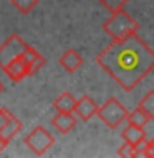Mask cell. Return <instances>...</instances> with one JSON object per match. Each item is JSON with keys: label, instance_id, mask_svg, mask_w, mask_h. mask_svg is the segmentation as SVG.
<instances>
[{"label": "cell", "instance_id": "cell-1", "mask_svg": "<svg viewBox=\"0 0 154 158\" xmlns=\"http://www.w3.org/2000/svg\"><path fill=\"white\" fill-rule=\"evenodd\" d=\"M99 68L119 84L126 92H131L151 71H154V49L136 35L123 40H113L96 56Z\"/></svg>", "mask_w": 154, "mask_h": 158}, {"label": "cell", "instance_id": "cell-2", "mask_svg": "<svg viewBox=\"0 0 154 158\" xmlns=\"http://www.w3.org/2000/svg\"><path fill=\"white\" fill-rule=\"evenodd\" d=\"M103 30L106 35L111 36V40H123L131 35H136L139 30V23L124 8H121L113 12L111 17L103 23Z\"/></svg>", "mask_w": 154, "mask_h": 158}, {"label": "cell", "instance_id": "cell-3", "mask_svg": "<svg viewBox=\"0 0 154 158\" xmlns=\"http://www.w3.org/2000/svg\"><path fill=\"white\" fill-rule=\"evenodd\" d=\"M128 114H129L128 109L124 107L116 97H109L101 107H98L96 115L99 117V120H101L108 128L114 130V128H118L128 118Z\"/></svg>", "mask_w": 154, "mask_h": 158}, {"label": "cell", "instance_id": "cell-4", "mask_svg": "<svg viewBox=\"0 0 154 158\" xmlns=\"http://www.w3.org/2000/svg\"><path fill=\"white\" fill-rule=\"evenodd\" d=\"M23 143L28 147V150L37 156L45 155L50 148L55 145V137L50 133L45 127L37 125L35 128L30 130V133H27L23 138Z\"/></svg>", "mask_w": 154, "mask_h": 158}, {"label": "cell", "instance_id": "cell-5", "mask_svg": "<svg viewBox=\"0 0 154 158\" xmlns=\"http://www.w3.org/2000/svg\"><path fill=\"white\" fill-rule=\"evenodd\" d=\"M28 48V43L23 41V38L20 35L13 33L0 44V68H5L10 61H13L15 58L22 56L25 49Z\"/></svg>", "mask_w": 154, "mask_h": 158}, {"label": "cell", "instance_id": "cell-6", "mask_svg": "<svg viewBox=\"0 0 154 158\" xmlns=\"http://www.w3.org/2000/svg\"><path fill=\"white\" fill-rule=\"evenodd\" d=\"M3 73L7 74L13 82H20L27 76H30V68H28L27 61H25L23 54L18 58H15L13 61H10L7 66L3 68Z\"/></svg>", "mask_w": 154, "mask_h": 158}, {"label": "cell", "instance_id": "cell-7", "mask_svg": "<svg viewBox=\"0 0 154 158\" xmlns=\"http://www.w3.org/2000/svg\"><path fill=\"white\" fill-rule=\"evenodd\" d=\"M75 114H76V117H79V120L88 122L98 114V106L89 96H81L79 99H76Z\"/></svg>", "mask_w": 154, "mask_h": 158}, {"label": "cell", "instance_id": "cell-8", "mask_svg": "<svg viewBox=\"0 0 154 158\" xmlns=\"http://www.w3.org/2000/svg\"><path fill=\"white\" fill-rule=\"evenodd\" d=\"M52 125L57 128L60 133L66 135L75 128L76 125V117L73 115V112H57V115L52 118Z\"/></svg>", "mask_w": 154, "mask_h": 158}, {"label": "cell", "instance_id": "cell-9", "mask_svg": "<svg viewBox=\"0 0 154 158\" xmlns=\"http://www.w3.org/2000/svg\"><path fill=\"white\" fill-rule=\"evenodd\" d=\"M58 63L66 73H75V71H78V69L81 68L83 58H81V54H79L76 49L71 48V49H66V51L60 56Z\"/></svg>", "mask_w": 154, "mask_h": 158}, {"label": "cell", "instance_id": "cell-10", "mask_svg": "<svg viewBox=\"0 0 154 158\" xmlns=\"http://www.w3.org/2000/svg\"><path fill=\"white\" fill-rule=\"evenodd\" d=\"M23 58H25V61H27L28 68H30V76L37 74L40 69H42L45 64H47V59H45L43 54H40L37 49H35L33 46H30V44H28V48L25 49Z\"/></svg>", "mask_w": 154, "mask_h": 158}, {"label": "cell", "instance_id": "cell-11", "mask_svg": "<svg viewBox=\"0 0 154 158\" xmlns=\"http://www.w3.org/2000/svg\"><path fill=\"white\" fill-rule=\"evenodd\" d=\"M75 106H76V99L70 92H61L53 101V109L57 112H75Z\"/></svg>", "mask_w": 154, "mask_h": 158}, {"label": "cell", "instance_id": "cell-12", "mask_svg": "<svg viewBox=\"0 0 154 158\" xmlns=\"http://www.w3.org/2000/svg\"><path fill=\"white\" fill-rule=\"evenodd\" d=\"M121 137L124 142L131 143V145H138L141 140L146 138V132H144L143 127L133 125V123H128V127L121 132Z\"/></svg>", "mask_w": 154, "mask_h": 158}, {"label": "cell", "instance_id": "cell-13", "mask_svg": "<svg viewBox=\"0 0 154 158\" xmlns=\"http://www.w3.org/2000/svg\"><path fill=\"white\" fill-rule=\"evenodd\" d=\"M22 128H23V123L12 114V115H10V118L7 120V123L3 125V128L0 130V137H3L7 142H10L15 135H17V133L22 132Z\"/></svg>", "mask_w": 154, "mask_h": 158}, {"label": "cell", "instance_id": "cell-14", "mask_svg": "<svg viewBox=\"0 0 154 158\" xmlns=\"http://www.w3.org/2000/svg\"><path fill=\"white\" fill-rule=\"evenodd\" d=\"M128 123H133V125H138V127H146L147 123H149V120H151V118H149V115L146 112L143 110L141 107H138L136 110H133V112H129L128 114Z\"/></svg>", "mask_w": 154, "mask_h": 158}, {"label": "cell", "instance_id": "cell-15", "mask_svg": "<svg viewBox=\"0 0 154 158\" xmlns=\"http://www.w3.org/2000/svg\"><path fill=\"white\" fill-rule=\"evenodd\" d=\"M138 107H141L143 110L149 115V118L152 120V118H154V91H149L146 96L139 101Z\"/></svg>", "mask_w": 154, "mask_h": 158}, {"label": "cell", "instance_id": "cell-16", "mask_svg": "<svg viewBox=\"0 0 154 158\" xmlns=\"http://www.w3.org/2000/svg\"><path fill=\"white\" fill-rule=\"evenodd\" d=\"M40 0H10V3L18 10L20 13H28L38 5Z\"/></svg>", "mask_w": 154, "mask_h": 158}, {"label": "cell", "instance_id": "cell-17", "mask_svg": "<svg viewBox=\"0 0 154 158\" xmlns=\"http://www.w3.org/2000/svg\"><path fill=\"white\" fill-rule=\"evenodd\" d=\"M99 3L103 5L104 8H108L109 12H116V10H121L124 8V5H126L129 0H98Z\"/></svg>", "mask_w": 154, "mask_h": 158}, {"label": "cell", "instance_id": "cell-18", "mask_svg": "<svg viewBox=\"0 0 154 158\" xmlns=\"http://www.w3.org/2000/svg\"><path fill=\"white\" fill-rule=\"evenodd\" d=\"M118 155L126 156V158H133V156H136V148H134V145H131V143L124 142L123 145L118 148Z\"/></svg>", "mask_w": 154, "mask_h": 158}, {"label": "cell", "instance_id": "cell-19", "mask_svg": "<svg viewBox=\"0 0 154 158\" xmlns=\"http://www.w3.org/2000/svg\"><path fill=\"white\" fill-rule=\"evenodd\" d=\"M10 115H12V112L8 110V109L5 107H0V130L3 128V125L7 123V120L10 118Z\"/></svg>", "mask_w": 154, "mask_h": 158}, {"label": "cell", "instance_id": "cell-20", "mask_svg": "<svg viewBox=\"0 0 154 158\" xmlns=\"http://www.w3.org/2000/svg\"><path fill=\"white\" fill-rule=\"evenodd\" d=\"M7 145H8V142L5 140L3 137H0V153H2V152L5 150V148H7Z\"/></svg>", "mask_w": 154, "mask_h": 158}, {"label": "cell", "instance_id": "cell-21", "mask_svg": "<svg viewBox=\"0 0 154 158\" xmlns=\"http://www.w3.org/2000/svg\"><path fill=\"white\" fill-rule=\"evenodd\" d=\"M2 92H3V84L0 82V94H2Z\"/></svg>", "mask_w": 154, "mask_h": 158}, {"label": "cell", "instance_id": "cell-22", "mask_svg": "<svg viewBox=\"0 0 154 158\" xmlns=\"http://www.w3.org/2000/svg\"><path fill=\"white\" fill-rule=\"evenodd\" d=\"M151 142H152V143H154V137H152V140H151Z\"/></svg>", "mask_w": 154, "mask_h": 158}]
</instances>
